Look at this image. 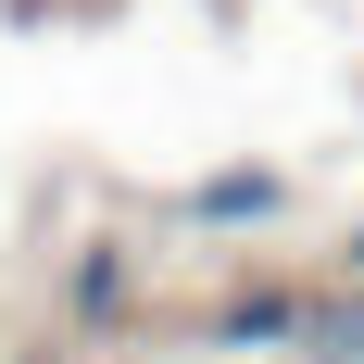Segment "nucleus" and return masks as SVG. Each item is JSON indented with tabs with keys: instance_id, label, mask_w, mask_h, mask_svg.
Segmentation results:
<instances>
[{
	"instance_id": "obj_1",
	"label": "nucleus",
	"mask_w": 364,
	"mask_h": 364,
	"mask_svg": "<svg viewBox=\"0 0 364 364\" xmlns=\"http://www.w3.org/2000/svg\"><path fill=\"white\" fill-rule=\"evenodd\" d=\"M277 201H289V188H277V176H264V164H252V176H214V188H201V201H188V214H201V226H264V214H277Z\"/></svg>"
},
{
	"instance_id": "obj_2",
	"label": "nucleus",
	"mask_w": 364,
	"mask_h": 364,
	"mask_svg": "<svg viewBox=\"0 0 364 364\" xmlns=\"http://www.w3.org/2000/svg\"><path fill=\"white\" fill-rule=\"evenodd\" d=\"M301 327V301L289 289H264V301H226V314H214V339H289Z\"/></svg>"
},
{
	"instance_id": "obj_3",
	"label": "nucleus",
	"mask_w": 364,
	"mask_h": 364,
	"mask_svg": "<svg viewBox=\"0 0 364 364\" xmlns=\"http://www.w3.org/2000/svg\"><path fill=\"white\" fill-rule=\"evenodd\" d=\"M352 264H364V239H352Z\"/></svg>"
}]
</instances>
